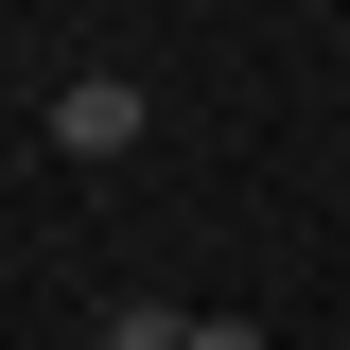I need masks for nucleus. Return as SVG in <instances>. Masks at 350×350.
<instances>
[{
    "label": "nucleus",
    "mask_w": 350,
    "mask_h": 350,
    "mask_svg": "<svg viewBox=\"0 0 350 350\" xmlns=\"http://www.w3.org/2000/svg\"><path fill=\"white\" fill-rule=\"evenodd\" d=\"M53 158H140V88L123 70H70L53 88Z\"/></svg>",
    "instance_id": "1"
},
{
    "label": "nucleus",
    "mask_w": 350,
    "mask_h": 350,
    "mask_svg": "<svg viewBox=\"0 0 350 350\" xmlns=\"http://www.w3.org/2000/svg\"><path fill=\"white\" fill-rule=\"evenodd\" d=\"M193 350H262V333H245V315H193Z\"/></svg>",
    "instance_id": "3"
},
{
    "label": "nucleus",
    "mask_w": 350,
    "mask_h": 350,
    "mask_svg": "<svg viewBox=\"0 0 350 350\" xmlns=\"http://www.w3.org/2000/svg\"><path fill=\"white\" fill-rule=\"evenodd\" d=\"M105 350H193V315H175V298H123V315H105Z\"/></svg>",
    "instance_id": "2"
}]
</instances>
